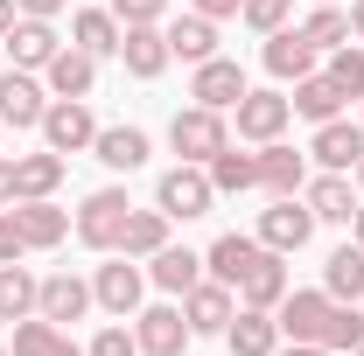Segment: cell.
<instances>
[{
    "label": "cell",
    "mask_w": 364,
    "mask_h": 356,
    "mask_svg": "<svg viewBox=\"0 0 364 356\" xmlns=\"http://www.w3.org/2000/svg\"><path fill=\"white\" fill-rule=\"evenodd\" d=\"M70 43L85 49V56H98V63H105V56H119V14H112V7H98V0L77 7V14H70Z\"/></svg>",
    "instance_id": "4316f807"
},
{
    "label": "cell",
    "mask_w": 364,
    "mask_h": 356,
    "mask_svg": "<svg viewBox=\"0 0 364 356\" xmlns=\"http://www.w3.org/2000/svg\"><path fill=\"white\" fill-rule=\"evenodd\" d=\"M259 189L267 196H301L309 189V154H294L287 140H267L259 147Z\"/></svg>",
    "instance_id": "603a6c76"
},
{
    "label": "cell",
    "mask_w": 364,
    "mask_h": 356,
    "mask_svg": "<svg viewBox=\"0 0 364 356\" xmlns=\"http://www.w3.org/2000/svg\"><path fill=\"white\" fill-rule=\"evenodd\" d=\"M329 314H336V301H329L322 287H287V301L273 308V321H280V343H322Z\"/></svg>",
    "instance_id": "9c48e42d"
},
{
    "label": "cell",
    "mask_w": 364,
    "mask_h": 356,
    "mask_svg": "<svg viewBox=\"0 0 364 356\" xmlns=\"http://www.w3.org/2000/svg\"><path fill=\"white\" fill-rule=\"evenodd\" d=\"M119 63H127V77L140 84H154L176 56H168V35H161V21H134V28H119Z\"/></svg>",
    "instance_id": "4fadbf2b"
},
{
    "label": "cell",
    "mask_w": 364,
    "mask_h": 356,
    "mask_svg": "<svg viewBox=\"0 0 364 356\" xmlns=\"http://www.w3.org/2000/svg\"><path fill=\"white\" fill-rule=\"evenodd\" d=\"M189 7H196V14H210V21H238V7H245V0H189Z\"/></svg>",
    "instance_id": "7bdbcfd3"
},
{
    "label": "cell",
    "mask_w": 364,
    "mask_h": 356,
    "mask_svg": "<svg viewBox=\"0 0 364 356\" xmlns=\"http://www.w3.org/2000/svg\"><path fill=\"white\" fill-rule=\"evenodd\" d=\"M168 230H176V217H168V210H134V217H127V230H119V252H127V259H154V252L168 245Z\"/></svg>",
    "instance_id": "d6a6232c"
},
{
    "label": "cell",
    "mask_w": 364,
    "mask_h": 356,
    "mask_svg": "<svg viewBox=\"0 0 364 356\" xmlns=\"http://www.w3.org/2000/svg\"><path fill=\"white\" fill-rule=\"evenodd\" d=\"M85 356H140V343H134V321H105L98 335L85 343Z\"/></svg>",
    "instance_id": "ab89813d"
},
{
    "label": "cell",
    "mask_w": 364,
    "mask_h": 356,
    "mask_svg": "<svg viewBox=\"0 0 364 356\" xmlns=\"http://www.w3.org/2000/svg\"><path fill=\"white\" fill-rule=\"evenodd\" d=\"M322 70L336 77V91H343V98H364V43L329 49V63H322Z\"/></svg>",
    "instance_id": "74e56055"
},
{
    "label": "cell",
    "mask_w": 364,
    "mask_h": 356,
    "mask_svg": "<svg viewBox=\"0 0 364 356\" xmlns=\"http://www.w3.org/2000/svg\"><path fill=\"white\" fill-rule=\"evenodd\" d=\"M350 182H358V196H364V154H358V168H350Z\"/></svg>",
    "instance_id": "f907efd6"
},
{
    "label": "cell",
    "mask_w": 364,
    "mask_h": 356,
    "mask_svg": "<svg viewBox=\"0 0 364 356\" xmlns=\"http://www.w3.org/2000/svg\"><path fill=\"white\" fill-rule=\"evenodd\" d=\"M140 266H147V287H161L168 301H182V294L203 279V252H189V245H176V238H168V245H161L154 259H140Z\"/></svg>",
    "instance_id": "d6986e66"
},
{
    "label": "cell",
    "mask_w": 364,
    "mask_h": 356,
    "mask_svg": "<svg viewBox=\"0 0 364 356\" xmlns=\"http://www.w3.org/2000/svg\"><path fill=\"white\" fill-rule=\"evenodd\" d=\"M322 294H329V301H364V245L358 238L322 259Z\"/></svg>",
    "instance_id": "f546056e"
},
{
    "label": "cell",
    "mask_w": 364,
    "mask_h": 356,
    "mask_svg": "<svg viewBox=\"0 0 364 356\" xmlns=\"http://www.w3.org/2000/svg\"><path fill=\"white\" fill-rule=\"evenodd\" d=\"M225 350L231 356H273L280 350V321H273L267 308H238L225 328Z\"/></svg>",
    "instance_id": "484cf974"
},
{
    "label": "cell",
    "mask_w": 364,
    "mask_h": 356,
    "mask_svg": "<svg viewBox=\"0 0 364 356\" xmlns=\"http://www.w3.org/2000/svg\"><path fill=\"white\" fill-rule=\"evenodd\" d=\"M14 356H85V343H70V328H56L49 314L14 321Z\"/></svg>",
    "instance_id": "4dcf8cb0"
},
{
    "label": "cell",
    "mask_w": 364,
    "mask_h": 356,
    "mask_svg": "<svg viewBox=\"0 0 364 356\" xmlns=\"http://www.w3.org/2000/svg\"><path fill=\"white\" fill-rule=\"evenodd\" d=\"M301 203L316 210V223H343V230H350V217H358V182L336 175V168H316L309 189H301Z\"/></svg>",
    "instance_id": "2e32d148"
},
{
    "label": "cell",
    "mask_w": 364,
    "mask_h": 356,
    "mask_svg": "<svg viewBox=\"0 0 364 356\" xmlns=\"http://www.w3.org/2000/svg\"><path fill=\"white\" fill-rule=\"evenodd\" d=\"M343 356H364V343H358V350H343Z\"/></svg>",
    "instance_id": "db71d44e"
},
{
    "label": "cell",
    "mask_w": 364,
    "mask_h": 356,
    "mask_svg": "<svg viewBox=\"0 0 364 356\" xmlns=\"http://www.w3.org/2000/svg\"><path fill=\"white\" fill-rule=\"evenodd\" d=\"M112 14H119V28H134V21H168V0H105Z\"/></svg>",
    "instance_id": "60d3db41"
},
{
    "label": "cell",
    "mask_w": 364,
    "mask_h": 356,
    "mask_svg": "<svg viewBox=\"0 0 364 356\" xmlns=\"http://www.w3.org/2000/svg\"><path fill=\"white\" fill-rule=\"evenodd\" d=\"M301 35H309L322 56H329V49H343V43H358V35H350V7H316V14L301 21Z\"/></svg>",
    "instance_id": "d590c367"
},
{
    "label": "cell",
    "mask_w": 364,
    "mask_h": 356,
    "mask_svg": "<svg viewBox=\"0 0 364 356\" xmlns=\"http://www.w3.org/2000/svg\"><path fill=\"white\" fill-rule=\"evenodd\" d=\"M91 301L112 314V321H134L140 301H147V266L127 259V252H105V266L91 272Z\"/></svg>",
    "instance_id": "7a4b0ae2"
},
{
    "label": "cell",
    "mask_w": 364,
    "mask_h": 356,
    "mask_svg": "<svg viewBox=\"0 0 364 356\" xmlns=\"http://www.w3.org/2000/svg\"><path fill=\"white\" fill-rule=\"evenodd\" d=\"M0 49H7V63H14V70H43L49 56L63 49V35H56V21H36V14H21V21L0 35Z\"/></svg>",
    "instance_id": "e0dca14e"
},
{
    "label": "cell",
    "mask_w": 364,
    "mask_h": 356,
    "mask_svg": "<svg viewBox=\"0 0 364 356\" xmlns=\"http://www.w3.org/2000/svg\"><path fill=\"white\" fill-rule=\"evenodd\" d=\"M0 356H7V350H0Z\"/></svg>",
    "instance_id": "11a10c76"
},
{
    "label": "cell",
    "mask_w": 364,
    "mask_h": 356,
    "mask_svg": "<svg viewBox=\"0 0 364 356\" xmlns=\"http://www.w3.org/2000/svg\"><path fill=\"white\" fill-rule=\"evenodd\" d=\"M14 21H21V7H14V0H0V35H7Z\"/></svg>",
    "instance_id": "c3c4849f"
},
{
    "label": "cell",
    "mask_w": 364,
    "mask_h": 356,
    "mask_svg": "<svg viewBox=\"0 0 364 356\" xmlns=\"http://www.w3.org/2000/svg\"><path fill=\"white\" fill-rule=\"evenodd\" d=\"M252 238H259L267 252L287 259V252H301V245L316 238V210H309L301 196H273L267 210H259V230H252Z\"/></svg>",
    "instance_id": "52a82bcc"
},
{
    "label": "cell",
    "mask_w": 364,
    "mask_h": 356,
    "mask_svg": "<svg viewBox=\"0 0 364 356\" xmlns=\"http://www.w3.org/2000/svg\"><path fill=\"white\" fill-rule=\"evenodd\" d=\"M287 98H294V119H309V126H322V119H343V112H350V98L336 91V77H329V70H309V77L287 91Z\"/></svg>",
    "instance_id": "d4e9b609"
},
{
    "label": "cell",
    "mask_w": 364,
    "mask_h": 356,
    "mask_svg": "<svg viewBox=\"0 0 364 356\" xmlns=\"http://www.w3.org/2000/svg\"><path fill=\"white\" fill-rule=\"evenodd\" d=\"M210 203H218V189H210V168H196V161H176L168 175L154 182V210H168L176 223L210 217Z\"/></svg>",
    "instance_id": "277c9868"
},
{
    "label": "cell",
    "mask_w": 364,
    "mask_h": 356,
    "mask_svg": "<svg viewBox=\"0 0 364 356\" xmlns=\"http://www.w3.org/2000/svg\"><path fill=\"white\" fill-rule=\"evenodd\" d=\"M91 154H98L112 175H134V168H147V133H140V126H98Z\"/></svg>",
    "instance_id": "83f0119b"
},
{
    "label": "cell",
    "mask_w": 364,
    "mask_h": 356,
    "mask_svg": "<svg viewBox=\"0 0 364 356\" xmlns=\"http://www.w3.org/2000/svg\"><path fill=\"white\" fill-rule=\"evenodd\" d=\"M358 343H364V308H358V301H336L329 328H322V350L343 356V350H358Z\"/></svg>",
    "instance_id": "8d00e7d4"
},
{
    "label": "cell",
    "mask_w": 364,
    "mask_h": 356,
    "mask_svg": "<svg viewBox=\"0 0 364 356\" xmlns=\"http://www.w3.org/2000/svg\"><path fill=\"white\" fill-rule=\"evenodd\" d=\"M358 154H364V126L358 119H322L316 140H309V161H316V168H336V175H350Z\"/></svg>",
    "instance_id": "ffe728a7"
},
{
    "label": "cell",
    "mask_w": 364,
    "mask_h": 356,
    "mask_svg": "<svg viewBox=\"0 0 364 356\" xmlns=\"http://www.w3.org/2000/svg\"><path fill=\"white\" fill-rule=\"evenodd\" d=\"M63 168H70V161H63V154H14V203H28V196H56V189H63Z\"/></svg>",
    "instance_id": "f1b7e54d"
},
{
    "label": "cell",
    "mask_w": 364,
    "mask_h": 356,
    "mask_svg": "<svg viewBox=\"0 0 364 356\" xmlns=\"http://www.w3.org/2000/svg\"><path fill=\"white\" fill-rule=\"evenodd\" d=\"M231 314H238V294H231L225 279H210V272L182 294V321H189V335H225Z\"/></svg>",
    "instance_id": "8fae6325"
},
{
    "label": "cell",
    "mask_w": 364,
    "mask_h": 356,
    "mask_svg": "<svg viewBox=\"0 0 364 356\" xmlns=\"http://www.w3.org/2000/svg\"><path fill=\"white\" fill-rule=\"evenodd\" d=\"M161 35H168V56H182L189 70L218 56V21H210V14H196V7H189V14H168V21H161Z\"/></svg>",
    "instance_id": "44dd1931"
},
{
    "label": "cell",
    "mask_w": 364,
    "mask_h": 356,
    "mask_svg": "<svg viewBox=\"0 0 364 356\" xmlns=\"http://www.w3.org/2000/svg\"><path fill=\"white\" fill-rule=\"evenodd\" d=\"M7 210L21 223L28 252H56V245L70 238V210H56V196H28V203H7Z\"/></svg>",
    "instance_id": "ac0fdd59"
},
{
    "label": "cell",
    "mask_w": 364,
    "mask_h": 356,
    "mask_svg": "<svg viewBox=\"0 0 364 356\" xmlns=\"http://www.w3.org/2000/svg\"><path fill=\"white\" fill-rule=\"evenodd\" d=\"M287 287H294V279H287V259H280V252H267V259H259V266H252V279H245V287H238V308H280V301H287Z\"/></svg>",
    "instance_id": "1f68e13d"
},
{
    "label": "cell",
    "mask_w": 364,
    "mask_h": 356,
    "mask_svg": "<svg viewBox=\"0 0 364 356\" xmlns=\"http://www.w3.org/2000/svg\"><path fill=\"white\" fill-rule=\"evenodd\" d=\"M127 217H134L127 189H91L85 203H77V223H70V230H77V245H85V252H98V259H105V252H119Z\"/></svg>",
    "instance_id": "3957f363"
},
{
    "label": "cell",
    "mask_w": 364,
    "mask_h": 356,
    "mask_svg": "<svg viewBox=\"0 0 364 356\" xmlns=\"http://www.w3.org/2000/svg\"><path fill=\"white\" fill-rule=\"evenodd\" d=\"M273 356H329V350H322V343H280Z\"/></svg>",
    "instance_id": "bcb514c9"
},
{
    "label": "cell",
    "mask_w": 364,
    "mask_h": 356,
    "mask_svg": "<svg viewBox=\"0 0 364 356\" xmlns=\"http://www.w3.org/2000/svg\"><path fill=\"white\" fill-rule=\"evenodd\" d=\"M245 70L231 63V56H210V63H196L189 70V105H210V112H231L238 98H245Z\"/></svg>",
    "instance_id": "5bb4252c"
},
{
    "label": "cell",
    "mask_w": 364,
    "mask_h": 356,
    "mask_svg": "<svg viewBox=\"0 0 364 356\" xmlns=\"http://www.w3.org/2000/svg\"><path fill=\"white\" fill-rule=\"evenodd\" d=\"M91 308H98V301H91V279H77V272H49V279H43L36 314H49L56 328H63V321H85Z\"/></svg>",
    "instance_id": "cb8c5ba5"
},
{
    "label": "cell",
    "mask_w": 364,
    "mask_h": 356,
    "mask_svg": "<svg viewBox=\"0 0 364 356\" xmlns=\"http://www.w3.org/2000/svg\"><path fill=\"white\" fill-rule=\"evenodd\" d=\"M134 343L140 356H182L196 335H189V321H182V301H154V308L134 314Z\"/></svg>",
    "instance_id": "30bf717a"
},
{
    "label": "cell",
    "mask_w": 364,
    "mask_h": 356,
    "mask_svg": "<svg viewBox=\"0 0 364 356\" xmlns=\"http://www.w3.org/2000/svg\"><path fill=\"white\" fill-rule=\"evenodd\" d=\"M36 301H43V279H36V272L28 266H0V321H7V328L28 321Z\"/></svg>",
    "instance_id": "836d02e7"
},
{
    "label": "cell",
    "mask_w": 364,
    "mask_h": 356,
    "mask_svg": "<svg viewBox=\"0 0 364 356\" xmlns=\"http://www.w3.org/2000/svg\"><path fill=\"white\" fill-rule=\"evenodd\" d=\"M259 259H267V245H259V238H245V230H225V238L203 252V272H210V279H225L231 294H238V287L252 279V266H259Z\"/></svg>",
    "instance_id": "9a60e30c"
},
{
    "label": "cell",
    "mask_w": 364,
    "mask_h": 356,
    "mask_svg": "<svg viewBox=\"0 0 364 356\" xmlns=\"http://www.w3.org/2000/svg\"><path fill=\"white\" fill-rule=\"evenodd\" d=\"M14 7H21V14H36V21H56L70 0H14Z\"/></svg>",
    "instance_id": "ee69618b"
},
{
    "label": "cell",
    "mask_w": 364,
    "mask_h": 356,
    "mask_svg": "<svg viewBox=\"0 0 364 356\" xmlns=\"http://www.w3.org/2000/svg\"><path fill=\"white\" fill-rule=\"evenodd\" d=\"M0 154H7V126H0Z\"/></svg>",
    "instance_id": "f5cc1de1"
},
{
    "label": "cell",
    "mask_w": 364,
    "mask_h": 356,
    "mask_svg": "<svg viewBox=\"0 0 364 356\" xmlns=\"http://www.w3.org/2000/svg\"><path fill=\"white\" fill-rule=\"evenodd\" d=\"M350 238L364 245V196H358V217H350Z\"/></svg>",
    "instance_id": "681fc988"
},
{
    "label": "cell",
    "mask_w": 364,
    "mask_h": 356,
    "mask_svg": "<svg viewBox=\"0 0 364 356\" xmlns=\"http://www.w3.org/2000/svg\"><path fill=\"white\" fill-rule=\"evenodd\" d=\"M259 63H267V77H280V84H301L309 70H322V49L301 35V28H273V35H259Z\"/></svg>",
    "instance_id": "7c38bea8"
},
{
    "label": "cell",
    "mask_w": 364,
    "mask_h": 356,
    "mask_svg": "<svg viewBox=\"0 0 364 356\" xmlns=\"http://www.w3.org/2000/svg\"><path fill=\"white\" fill-rule=\"evenodd\" d=\"M14 203V154H0V210Z\"/></svg>",
    "instance_id": "f6af8a7d"
},
{
    "label": "cell",
    "mask_w": 364,
    "mask_h": 356,
    "mask_svg": "<svg viewBox=\"0 0 364 356\" xmlns=\"http://www.w3.org/2000/svg\"><path fill=\"white\" fill-rule=\"evenodd\" d=\"M43 112H49V84H43V70H0V126H14V133H28V126H43Z\"/></svg>",
    "instance_id": "ba28073f"
},
{
    "label": "cell",
    "mask_w": 364,
    "mask_h": 356,
    "mask_svg": "<svg viewBox=\"0 0 364 356\" xmlns=\"http://www.w3.org/2000/svg\"><path fill=\"white\" fill-rule=\"evenodd\" d=\"M343 7H350V35L364 43V0H343Z\"/></svg>",
    "instance_id": "7dc6e473"
},
{
    "label": "cell",
    "mask_w": 364,
    "mask_h": 356,
    "mask_svg": "<svg viewBox=\"0 0 364 356\" xmlns=\"http://www.w3.org/2000/svg\"><path fill=\"white\" fill-rule=\"evenodd\" d=\"M316 7H343V0H316Z\"/></svg>",
    "instance_id": "816d5d0a"
},
{
    "label": "cell",
    "mask_w": 364,
    "mask_h": 356,
    "mask_svg": "<svg viewBox=\"0 0 364 356\" xmlns=\"http://www.w3.org/2000/svg\"><path fill=\"white\" fill-rule=\"evenodd\" d=\"M43 147L49 154H91V140H98V119H91V98H49V112H43Z\"/></svg>",
    "instance_id": "5b68a950"
},
{
    "label": "cell",
    "mask_w": 364,
    "mask_h": 356,
    "mask_svg": "<svg viewBox=\"0 0 364 356\" xmlns=\"http://www.w3.org/2000/svg\"><path fill=\"white\" fill-rule=\"evenodd\" d=\"M43 84H49V98H91V84H98V56H85L77 43H63L43 63Z\"/></svg>",
    "instance_id": "7402d4cb"
},
{
    "label": "cell",
    "mask_w": 364,
    "mask_h": 356,
    "mask_svg": "<svg viewBox=\"0 0 364 356\" xmlns=\"http://www.w3.org/2000/svg\"><path fill=\"white\" fill-rule=\"evenodd\" d=\"M21 259H28V238H21L14 210H0V266H21Z\"/></svg>",
    "instance_id": "b9f144b4"
},
{
    "label": "cell",
    "mask_w": 364,
    "mask_h": 356,
    "mask_svg": "<svg viewBox=\"0 0 364 356\" xmlns=\"http://www.w3.org/2000/svg\"><path fill=\"white\" fill-rule=\"evenodd\" d=\"M168 147H176L182 161L210 168V161H218V154L231 147V112H210V105H182L176 119H168Z\"/></svg>",
    "instance_id": "6da1fadb"
},
{
    "label": "cell",
    "mask_w": 364,
    "mask_h": 356,
    "mask_svg": "<svg viewBox=\"0 0 364 356\" xmlns=\"http://www.w3.org/2000/svg\"><path fill=\"white\" fill-rule=\"evenodd\" d=\"M210 189H218V196H245V189H259V154L225 147V154L210 161Z\"/></svg>",
    "instance_id": "e575fe53"
},
{
    "label": "cell",
    "mask_w": 364,
    "mask_h": 356,
    "mask_svg": "<svg viewBox=\"0 0 364 356\" xmlns=\"http://www.w3.org/2000/svg\"><path fill=\"white\" fill-rule=\"evenodd\" d=\"M231 126H238V140L267 147V140H280L294 126V98H287V91H245V98L231 105Z\"/></svg>",
    "instance_id": "8992f818"
},
{
    "label": "cell",
    "mask_w": 364,
    "mask_h": 356,
    "mask_svg": "<svg viewBox=\"0 0 364 356\" xmlns=\"http://www.w3.org/2000/svg\"><path fill=\"white\" fill-rule=\"evenodd\" d=\"M287 14H294V0H245V7H238V21H245L252 35H273V28H287Z\"/></svg>",
    "instance_id": "f35d334b"
}]
</instances>
